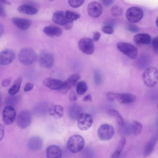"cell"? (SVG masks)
<instances>
[{
  "mask_svg": "<svg viewBox=\"0 0 158 158\" xmlns=\"http://www.w3.org/2000/svg\"><path fill=\"white\" fill-rule=\"evenodd\" d=\"M102 30L104 33L109 34H111L114 32L113 27L108 24L103 26L102 28Z\"/></svg>",
  "mask_w": 158,
  "mask_h": 158,
  "instance_id": "cell-36",
  "label": "cell"
},
{
  "mask_svg": "<svg viewBox=\"0 0 158 158\" xmlns=\"http://www.w3.org/2000/svg\"><path fill=\"white\" fill-rule=\"evenodd\" d=\"M4 31V28L2 25L0 24V35L1 37Z\"/></svg>",
  "mask_w": 158,
  "mask_h": 158,
  "instance_id": "cell-50",
  "label": "cell"
},
{
  "mask_svg": "<svg viewBox=\"0 0 158 158\" xmlns=\"http://www.w3.org/2000/svg\"><path fill=\"white\" fill-rule=\"evenodd\" d=\"M73 22L69 21L64 26V28L66 30L71 29L73 26Z\"/></svg>",
  "mask_w": 158,
  "mask_h": 158,
  "instance_id": "cell-47",
  "label": "cell"
},
{
  "mask_svg": "<svg viewBox=\"0 0 158 158\" xmlns=\"http://www.w3.org/2000/svg\"><path fill=\"white\" fill-rule=\"evenodd\" d=\"M156 24L157 27L158 28V16L156 19Z\"/></svg>",
  "mask_w": 158,
  "mask_h": 158,
  "instance_id": "cell-51",
  "label": "cell"
},
{
  "mask_svg": "<svg viewBox=\"0 0 158 158\" xmlns=\"http://www.w3.org/2000/svg\"><path fill=\"white\" fill-rule=\"evenodd\" d=\"M85 0H68L69 5L73 8H77L81 6Z\"/></svg>",
  "mask_w": 158,
  "mask_h": 158,
  "instance_id": "cell-34",
  "label": "cell"
},
{
  "mask_svg": "<svg viewBox=\"0 0 158 158\" xmlns=\"http://www.w3.org/2000/svg\"><path fill=\"white\" fill-rule=\"evenodd\" d=\"M39 62L43 67L46 68H50L54 64V56L50 52L45 50L43 51L39 55Z\"/></svg>",
  "mask_w": 158,
  "mask_h": 158,
  "instance_id": "cell-10",
  "label": "cell"
},
{
  "mask_svg": "<svg viewBox=\"0 0 158 158\" xmlns=\"http://www.w3.org/2000/svg\"><path fill=\"white\" fill-rule=\"evenodd\" d=\"M117 48L123 54L132 59H135L138 51L133 45L127 43L119 42L117 44Z\"/></svg>",
  "mask_w": 158,
  "mask_h": 158,
  "instance_id": "cell-4",
  "label": "cell"
},
{
  "mask_svg": "<svg viewBox=\"0 0 158 158\" xmlns=\"http://www.w3.org/2000/svg\"><path fill=\"white\" fill-rule=\"evenodd\" d=\"M78 46L83 52L87 55L92 54L94 51L93 41L89 38L84 37L81 39L78 42Z\"/></svg>",
  "mask_w": 158,
  "mask_h": 158,
  "instance_id": "cell-9",
  "label": "cell"
},
{
  "mask_svg": "<svg viewBox=\"0 0 158 158\" xmlns=\"http://www.w3.org/2000/svg\"><path fill=\"white\" fill-rule=\"evenodd\" d=\"M143 15L142 9L137 7L133 6L129 8L126 12V17L127 20L132 23L139 22Z\"/></svg>",
  "mask_w": 158,
  "mask_h": 158,
  "instance_id": "cell-5",
  "label": "cell"
},
{
  "mask_svg": "<svg viewBox=\"0 0 158 158\" xmlns=\"http://www.w3.org/2000/svg\"><path fill=\"white\" fill-rule=\"evenodd\" d=\"M123 12V9L117 5L113 6L110 10L112 15L114 17H118L121 16L122 15Z\"/></svg>",
  "mask_w": 158,
  "mask_h": 158,
  "instance_id": "cell-33",
  "label": "cell"
},
{
  "mask_svg": "<svg viewBox=\"0 0 158 158\" xmlns=\"http://www.w3.org/2000/svg\"><path fill=\"white\" fill-rule=\"evenodd\" d=\"M157 106H158V105H157Z\"/></svg>",
  "mask_w": 158,
  "mask_h": 158,
  "instance_id": "cell-53",
  "label": "cell"
},
{
  "mask_svg": "<svg viewBox=\"0 0 158 158\" xmlns=\"http://www.w3.org/2000/svg\"><path fill=\"white\" fill-rule=\"evenodd\" d=\"M143 79L144 84L147 86H155L158 83V70L153 66L148 67L143 73Z\"/></svg>",
  "mask_w": 158,
  "mask_h": 158,
  "instance_id": "cell-1",
  "label": "cell"
},
{
  "mask_svg": "<svg viewBox=\"0 0 158 158\" xmlns=\"http://www.w3.org/2000/svg\"><path fill=\"white\" fill-rule=\"evenodd\" d=\"M63 82L61 80L51 78H46L43 81L44 85L52 90H60L63 85Z\"/></svg>",
  "mask_w": 158,
  "mask_h": 158,
  "instance_id": "cell-15",
  "label": "cell"
},
{
  "mask_svg": "<svg viewBox=\"0 0 158 158\" xmlns=\"http://www.w3.org/2000/svg\"><path fill=\"white\" fill-rule=\"evenodd\" d=\"M52 20L56 24L64 26L69 21L67 19L65 13L60 10L54 13L52 16Z\"/></svg>",
  "mask_w": 158,
  "mask_h": 158,
  "instance_id": "cell-19",
  "label": "cell"
},
{
  "mask_svg": "<svg viewBox=\"0 0 158 158\" xmlns=\"http://www.w3.org/2000/svg\"><path fill=\"white\" fill-rule=\"evenodd\" d=\"M126 142V140L124 137H123L118 142L114 152L111 156V157H118L121 153L124 148Z\"/></svg>",
  "mask_w": 158,
  "mask_h": 158,
  "instance_id": "cell-28",
  "label": "cell"
},
{
  "mask_svg": "<svg viewBox=\"0 0 158 158\" xmlns=\"http://www.w3.org/2000/svg\"><path fill=\"white\" fill-rule=\"evenodd\" d=\"M65 14L68 21L71 22H73L80 17V15L78 13L69 10H67L66 11Z\"/></svg>",
  "mask_w": 158,
  "mask_h": 158,
  "instance_id": "cell-32",
  "label": "cell"
},
{
  "mask_svg": "<svg viewBox=\"0 0 158 158\" xmlns=\"http://www.w3.org/2000/svg\"><path fill=\"white\" fill-rule=\"evenodd\" d=\"M131 128L134 135H137L141 133L143 129V126L139 122L137 121H134L132 123Z\"/></svg>",
  "mask_w": 158,
  "mask_h": 158,
  "instance_id": "cell-31",
  "label": "cell"
},
{
  "mask_svg": "<svg viewBox=\"0 0 158 158\" xmlns=\"http://www.w3.org/2000/svg\"><path fill=\"white\" fill-rule=\"evenodd\" d=\"M28 148L31 150L35 151L40 150L43 145L42 139L38 136H33L30 137L27 141Z\"/></svg>",
  "mask_w": 158,
  "mask_h": 158,
  "instance_id": "cell-16",
  "label": "cell"
},
{
  "mask_svg": "<svg viewBox=\"0 0 158 158\" xmlns=\"http://www.w3.org/2000/svg\"><path fill=\"white\" fill-rule=\"evenodd\" d=\"M0 3L7 5H11V3L7 0H0Z\"/></svg>",
  "mask_w": 158,
  "mask_h": 158,
  "instance_id": "cell-49",
  "label": "cell"
},
{
  "mask_svg": "<svg viewBox=\"0 0 158 158\" xmlns=\"http://www.w3.org/2000/svg\"><path fill=\"white\" fill-rule=\"evenodd\" d=\"M32 116L30 112L27 110L21 111L18 115L17 123L18 127L21 129H25L31 124Z\"/></svg>",
  "mask_w": 158,
  "mask_h": 158,
  "instance_id": "cell-8",
  "label": "cell"
},
{
  "mask_svg": "<svg viewBox=\"0 0 158 158\" xmlns=\"http://www.w3.org/2000/svg\"><path fill=\"white\" fill-rule=\"evenodd\" d=\"M15 58L14 52L10 49L2 50L0 54V63L2 65H6L11 63Z\"/></svg>",
  "mask_w": 158,
  "mask_h": 158,
  "instance_id": "cell-13",
  "label": "cell"
},
{
  "mask_svg": "<svg viewBox=\"0 0 158 158\" xmlns=\"http://www.w3.org/2000/svg\"><path fill=\"white\" fill-rule=\"evenodd\" d=\"M152 50L155 54H158V36L155 38L152 41Z\"/></svg>",
  "mask_w": 158,
  "mask_h": 158,
  "instance_id": "cell-38",
  "label": "cell"
},
{
  "mask_svg": "<svg viewBox=\"0 0 158 158\" xmlns=\"http://www.w3.org/2000/svg\"><path fill=\"white\" fill-rule=\"evenodd\" d=\"M0 16L2 17H5L6 15V12L4 7L2 3H0Z\"/></svg>",
  "mask_w": 158,
  "mask_h": 158,
  "instance_id": "cell-45",
  "label": "cell"
},
{
  "mask_svg": "<svg viewBox=\"0 0 158 158\" xmlns=\"http://www.w3.org/2000/svg\"><path fill=\"white\" fill-rule=\"evenodd\" d=\"M88 89V86L86 83L84 81L79 82L77 85L76 91L79 95L84 94Z\"/></svg>",
  "mask_w": 158,
  "mask_h": 158,
  "instance_id": "cell-29",
  "label": "cell"
},
{
  "mask_svg": "<svg viewBox=\"0 0 158 158\" xmlns=\"http://www.w3.org/2000/svg\"><path fill=\"white\" fill-rule=\"evenodd\" d=\"M0 141H1L3 139L4 135V129L3 126L0 124Z\"/></svg>",
  "mask_w": 158,
  "mask_h": 158,
  "instance_id": "cell-46",
  "label": "cell"
},
{
  "mask_svg": "<svg viewBox=\"0 0 158 158\" xmlns=\"http://www.w3.org/2000/svg\"><path fill=\"white\" fill-rule=\"evenodd\" d=\"M80 78V76L78 74L71 75L64 82L63 86L60 91L63 94H66L69 89L75 85Z\"/></svg>",
  "mask_w": 158,
  "mask_h": 158,
  "instance_id": "cell-14",
  "label": "cell"
},
{
  "mask_svg": "<svg viewBox=\"0 0 158 158\" xmlns=\"http://www.w3.org/2000/svg\"><path fill=\"white\" fill-rule=\"evenodd\" d=\"M114 133L113 127L108 124L101 125L98 131V135L99 139L102 140H108L111 139Z\"/></svg>",
  "mask_w": 158,
  "mask_h": 158,
  "instance_id": "cell-6",
  "label": "cell"
},
{
  "mask_svg": "<svg viewBox=\"0 0 158 158\" xmlns=\"http://www.w3.org/2000/svg\"><path fill=\"white\" fill-rule=\"evenodd\" d=\"M23 78L21 76L18 77L15 81L13 85L9 89V93L11 95H14L19 90Z\"/></svg>",
  "mask_w": 158,
  "mask_h": 158,
  "instance_id": "cell-27",
  "label": "cell"
},
{
  "mask_svg": "<svg viewBox=\"0 0 158 158\" xmlns=\"http://www.w3.org/2000/svg\"><path fill=\"white\" fill-rule=\"evenodd\" d=\"M83 101L85 102H92V98L91 96L89 94L86 95L84 98Z\"/></svg>",
  "mask_w": 158,
  "mask_h": 158,
  "instance_id": "cell-48",
  "label": "cell"
},
{
  "mask_svg": "<svg viewBox=\"0 0 158 158\" xmlns=\"http://www.w3.org/2000/svg\"><path fill=\"white\" fill-rule=\"evenodd\" d=\"M17 10L21 13L31 15L35 14L38 11L36 8L27 4H24L19 6Z\"/></svg>",
  "mask_w": 158,
  "mask_h": 158,
  "instance_id": "cell-26",
  "label": "cell"
},
{
  "mask_svg": "<svg viewBox=\"0 0 158 158\" xmlns=\"http://www.w3.org/2000/svg\"><path fill=\"white\" fill-rule=\"evenodd\" d=\"M93 122V117L89 113H81L77 118L78 126L79 129L82 131H85L89 129Z\"/></svg>",
  "mask_w": 158,
  "mask_h": 158,
  "instance_id": "cell-7",
  "label": "cell"
},
{
  "mask_svg": "<svg viewBox=\"0 0 158 158\" xmlns=\"http://www.w3.org/2000/svg\"><path fill=\"white\" fill-rule=\"evenodd\" d=\"M126 28L128 31L135 33L139 31L140 30L139 27L132 23H128L127 24Z\"/></svg>",
  "mask_w": 158,
  "mask_h": 158,
  "instance_id": "cell-35",
  "label": "cell"
},
{
  "mask_svg": "<svg viewBox=\"0 0 158 158\" xmlns=\"http://www.w3.org/2000/svg\"><path fill=\"white\" fill-rule=\"evenodd\" d=\"M50 2H52L53 1L55 0H48Z\"/></svg>",
  "mask_w": 158,
  "mask_h": 158,
  "instance_id": "cell-52",
  "label": "cell"
},
{
  "mask_svg": "<svg viewBox=\"0 0 158 158\" xmlns=\"http://www.w3.org/2000/svg\"><path fill=\"white\" fill-rule=\"evenodd\" d=\"M37 58L35 51L32 49L25 48L22 49L18 54L19 61L25 65L31 64L34 62Z\"/></svg>",
  "mask_w": 158,
  "mask_h": 158,
  "instance_id": "cell-3",
  "label": "cell"
},
{
  "mask_svg": "<svg viewBox=\"0 0 158 158\" xmlns=\"http://www.w3.org/2000/svg\"><path fill=\"white\" fill-rule=\"evenodd\" d=\"M46 155L48 158H60L62 156L61 149L57 145H50L46 149Z\"/></svg>",
  "mask_w": 158,
  "mask_h": 158,
  "instance_id": "cell-17",
  "label": "cell"
},
{
  "mask_svg": "<svg viewBox=\"0 0 158 158\" xmlns=\"http://www.w3.org/2000/svg\"><path fill=\"white\" fill-rule=\"evenodd\" d=\"M87 11L90 16L94 18H97L100 16L102 13V6L99 2L92 1L88 4Z\"/></svg>",
  "mask_w": 158,
  "mask_h": 158,
  "instance_id": "cell-12",
  "label": "cell"
},
{
  "mask_svg": "<svg viewBox=\"0 0 158 158\" xmlns=\"http://www.w3.org/2000/svg\"><path fill=\"white\" fill-rule=\"evenodd\" d=\"M16 116V111L12 106H8L4 108L2 111V118L5 124L9 125L12 123Z\"/></svg>",
  "mask_w": 158,
  "mask_h": 158,
  "instance_id": "cell-11",
  "label": "cell"
},
{
  "mask_svg": "<svg viewBox=\"0 0 158 158\" xmlns=\"http://www.w3.org/2000/svg\"><path fill=\"white\" fill-rule=\"evenodd\" d=\"M11 81L12 78L11 77L5 79L2 81L1 85L3 87L8 86L10 83Z\"/></svg>",
  "mask_w": 158,
  "mask_h": 158,
  "instance_id": "cell-42",
  "label": "cell"
},
{
  "mask_svg": "<svg viewBox=\"0 0 158 158\" xmlns=\"http://www.w3.org/2000/svg\"><path fill=\"white\" fill-rule=\"evenodd\" d=\"M136 96L129 93H119L117 100L122 104L129 103L134 102L136 99Z\"/></svg>",
  "mask_w": 158,
  "mask_h": 158,
  "instance_id": "cell-24",
  "label": "cell"
},
{
  "mask_svg": "<svg viewBox=\"0 0 158 158\" xmlns=\"http://www.w3.org/2000/svg\"><path fill=\"white\" fill-rule=\"evenodd\" d=\"M85 145L83 138L79 135H74L68 139L67 146L69 150L73 153H77L81 151Z\"/></svg>",
  "mask_w": 158,
  "mask_h": 158,
  "instance_id": "cell-2",
  "label": "cell"
},
{
  "mask_svg": "<svg viewBox=\"0 0 158 158\" xmlns=\"http://www.w3.org/2000/svg\"><path fill=\"white\" fill-rule=\"evenodd\" d=\"M108 113L116 118L118 124L121 126L123 125L124 120L120 113L116 110L110 109L108 111Z\"/></svg>",
  "mask_w": 158,
  "mask_h": 158,
  "instance_id": "cell-30",
  "label": "cell"
},
{
  "mask_svg": "<svg viewBox=\"0 0 158 158\" xmlns=\"http://www.w3.org/2000/svg\"><path fill=\"white\" fill-rule=\"evenodd\" d=\"M135 43L138 45H148L151 41L150 36L146 33H139L135 35L133 38Z\"/></svg>",
  "mask_w": 158,
  "mask_h": 158,
  "instance_id": "cell-22",
  "label": "cell"
},
{
  "mask_svg": "<svg viewBox=\"0 0 158 158\" xmlns=\"http://www.w3.org/2000/svg\"><path fill=\"white\" fill-rule=\"evenodd\" d=\"M49 112L52 116L55 118H60L63 116L64 109L60 105H54L52 106L49 108Z\"/></svg>",
  "mask_w": 158,
  "mask_h": 158,
  "instance_id": "cell-25",
  "label": "cell"
},
{
  "mask_svg": "<svg viewBox=\"0 0 158 158\" xmlns=\"http://www.w3.org/2000/svg\"><path fill=\"white\" fill-rule=\"evenodd\" d=\"M158 135H155L148 141L143 151V156L145 157L150 155L153 152L158 139Z\"/></svg>",
  "mask_w": 158,
  "mask_h": 158,
  "instance_id": "cell-21",
  "label": "cell"
},
{
  "mask_svg": "<svg viewBox=\"0 0 158 158\" xmlns=\"http://www.w3.org/2000/svg\"><path fill=\"white\" fill-rule=\"evenodd\" d=\"M14 24L18 28L21 30H26L30 27L31 22L28 19L15 17L12 19Z\"/></svg>",
  "mask_w": 158,
  "mask_h": 158,
  "instance_id": "cell-18",
  "label": "cell"
},
{
  "mask_svg": "<svg viewBox=\"0 0 158 158\" xmlns=\"http://www.w3.org/2000/svg\"><path fill=\"white\" fill-rule=\"evenodd\" d=\"M119 93L109 92L106 94L108 100L110 102L113 101L115 100H117L118 96Z\"/></svg>",
  "mask_w": 158,
  "mask_h": 158,
  "instance_id": "cell-37",
  "label": "cell"
},
{
  "mask_svg": "<svg viewBox=\"0 0 158 158\" xmlns=\"http://www.w3.org/2000/svg\"><path fill=\"white\" fill-rule=\"evenodd\" d=\"M81 112V108L77 103H73L69 107L68 110V114L69 117L72 120H76Z\"/></svg>",
  "mask_w": 158,
  "mask_h": 158,
  "instance_id": "cell-23",
  "label": "cell"
},
{
  "mask_svg": "<svg viewBox=\"0 0 158 158\" xmlns=\"http://www.w3.org/2000/svg\"><path fill=\"white\" fill-rule=\"evenodd\" d=\"M101 34L98 31H96L93 34V39L94 41H98L100 38Z\"/></svg>",
  "mask_w": 158,
  "mask_h": 158,
  "instance_id": "cell-44",
  "label": "cell"
},
{
  "mask_svg": "<svg viewBox=\"0 0 158 158\" xmlns=\"http://www.w3.org/2000/svg\"><path fill=\"white\" fill-rule=\"evenodd\" d=\"M34 87V84L31 82H28L26 84L24 88V91L25 92H28L30 91Z\"/></svg>",
  "mask_w": 158,
  "mask_h": 158,
  "instance_id": "cell-41",
  "label": "cell"
},
{
  "mask_svg": "<svg viewBox=\"0 0 158 158\" xmlns=\"http://www.w3.org/2000/svg\"><path fill=\"white\" fill-rule=\"evenodd\" d=\"M43 31L46 35L51 37H59L62 33V30L61 28L54 25L45 27Z\"/></svg>",
  "mask_w": 158,
  "mask_h": 158,
  "instance_id": "cell-20",
  "label": "cell"
},
{
  "mask_svg": "<svg viewBox=\"0 0 158 158\" xmlns=\"http://www.w3.org/2000/svg\"><path fill=\"white\" fill-rule=\"evenodd\" d=\"M114 0H101L102 4L105 6L108 7L113 3Z\"/></svg>",
  "mask_w": 158,
  "mask_h": 158,
  "instance_id": "cell-43",
  "label": "cell"
},
{
  "mask_svg": "<svg viewBox=\"0 0 158 158\" xmlns=\"http://www.w3.org/2000/svg\"><path fill=\"white\" fill-rule=\"evenodd\" d=\"M69 97V99L71 102H75L77 101V97L74 91L71 90L70 92Z\"/></svg>",
  "mask_w": 158,
  "mask_h": 158,
  "instance_id": "cell-40",
  "label": "cell"
},
{
  "mask_svg": "<svg viewBox=\"0 0 158 158\" xmlns=\"http://www.w3.org/2000/svg\"><path fill=\"white\" fill-rule=\"evenodd\" d=\"M94 80L95 84L99 85L102 81V77L100 73L98 71H96L94 73Z\"/></svg>",
  "mask_w": 158,
  "mask_h": 158,
  "instance_id": "cell-39",
  "label": "cell"
}]
</instances>
